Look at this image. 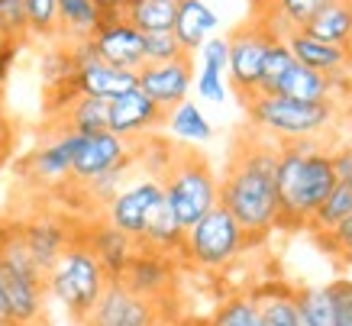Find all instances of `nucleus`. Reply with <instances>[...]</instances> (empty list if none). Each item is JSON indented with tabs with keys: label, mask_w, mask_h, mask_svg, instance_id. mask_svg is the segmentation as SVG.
<instances>
[{
	"label": "nucleus",
	"mask_w": 352,
	"mask_h": 326,
	"mask_svg": "<svg viewBox=\"0 0 352 326\" xmlns=\"http://www.w3.org/2000/svg\"><path fill=\"white\" fill-rule=\"evenodd\" d=\"M175 274H178V259L152 252V249H136L126 265V272H123V278H120V284L126 287L129 294L146 297V301L162 307V301L175 287Z\"/></svg>",
	"instance_id": "nucleus-13"
},
{
	"label": "nucleus",
	"mask_w": 352,
	"mask_h": 326,
	"mask_svg": "<svg viewBox=\"0 0 352 326\" xmlns=\"http://www.w3.org/2000/svg\"><path fill=\"white\" fill-rule=\"evenodd\" d=\"M94 7L100 13V23H113V20H123L126 0H94Z\"/></svg>",
	"instance_id": "nucleus-44"
},
{
	"label": "nucleus",
	"mask_w": 352,
	"mask_h": 326,
	"mask_svg": "<svg viewBox=\"0 0 352 326\" xmlns=\"http://www.w3.org/2000/svg\"><path fill=\"white\" fill-rule=\"evenodd\" d=\"M165 127H168L171 136L178 139V146H201V142L214 139L210 120L204 116V110L194 104L191 97L182 100L178 107H171L168 113H165Z\"/></svg>",
	"instance_id": "nucleus-26"
},
{
	"label": "nucleus",
	"mask_w": 352,
	"mask_h": 326,
	"mask_svg": "<svg viewBox=\"0 0 352 326\" xmlns=\"http://www.w3.org/2000/svg\"><path fill=\"white\" fill-rule=\"evenodd\" d=\"M340 326H352V316H340Z\"/></svg>",
	"instance_id": "nucleus-47"
},
{
	"label": "nucleus",
	"mask_w": 352,
	"mask_h": 326,
	"mask_svg": "<svg viewBox=\"0 0 352 326\" xmlns=\"http://www.w3.org/2000/svg\"><path fill=\"white\" fill-rule=\"evenodd\" d=\"M285 43H288L294 62L307 65V68L327 74V78H333V74H340V72H352V49L320 43V39L307 36L304 30L288 32V36H285Z\"/></svg>",
	"instance_id": "nucleus-20"
},
{
	"label": "nucleus",
	"mask_w": 352,
	"mask_h": 326,
	"mask_svg": "<svg viewBox=\"0 0 352 326\" xmlns=\"http://www.w3.org/2000/svg\"><path fill=\"white\" fill-rule=\"evenodd\" d=\"M133 169H136V155L126 158V162H123V165H117V169H110V171H104V175L91 178L87 184H75V188H81V200H85L87 207L104 210L110 200L117 197V191L129 181V171H133Z\"/></svg>",
	"instance_id": "nucleus-31"
},
{
	"label": "nucleus",
	"mask_w": 352,
	"mask_h": 326,
	"mask_svg": "<svg viewBox=\"0 0 352 326\" xmlns=\"http://www.w3.org/2000/svg\"><path fill=\"white\" fill-rule=\"evenodd\" d=\"M0 281L13 326H45V272L32 262L20 226L0 230Z\"/></svg>",
	"instance_id": "nucleus-5"
},
{
	"label": "nucleus",
	"mask_w": 352,
	"mask_h": 326,
	"mask_svg": "<svg viewBox=\"0 0 352 326\" xmlns=\"http://www.w3.org/2000/svg\"><path fill=\"white\" fill-rule=\"evenodd\" d=\"M333 294H336L340 316H352V281H333Z\"/></svg>",
	"instance_id": "nucleus-45"
},
{
	"label": "nucleus",
	"mask_w": 352,
	"mask_h": 326,
	"mask_svg": "<svg viewBox=\"0 0 352 326\" xmlns=\"http://www.w3.org/2000/svg\"><path fill=\"white\" fill-rule=\"evenodd\" d=\"M159 326H197V323H184V320H162Z\"/></svg>",
	"instance_id": "nucleus-46"
},
{
	"label": "nucleus",
	"mask_w": 352,
	"mask_h": 326,
	"mask_svg": "<svg viewBox=\"0 0 352 326\" xmlns=\"http://www.w3.org/2000/svg\"><path fill=\"white\" fill-rule=\"evenodd\" d=\"M245 120L249 129L258 136L272 139L278 146H288L298 139H323L340 120V107L327 104H304V100H288L281 94H256L245 100Z\"/></svg>",
	"instance_id": "nucleus-3"
},
{
	"label": "nucleus",
	"mask_w": 352,
	"mask_h": 326,
	"mask_svg": "<svg viewBox=\"0 0 352 326\" xmlns=\"http://www.w3.org/2000/svg\"><path fill=\"white\" fill-rule=\"evenodd\" d=\"M336 188L330 165V149L323 139H298L278 146V226L281 230H307L310 213L320 207Z\"/></svg>",
	"instance_id": "nucleus-2"
},
{
	"label": "nucleus",
	"mask_w": 352,
	"mask_h": 326,
	"mask_svg": "<svg viewBox=\"0 0 352 326\" xmlns=\"http://www.w3.org/2000/svg\"><path fill=\"white\" fill-rule=\"evenodd\" d=\"M162 197H165V191H162V181L155 175H136L117 191V197L100 213L110 226L126 232L129 239H139V232L146 230V223H149L152 210L162 204Z\"/></svg>",
	"instance_id": "nucleus-9"
},
{
	"label": "nucleus",
	"mask_w": 352,
	"mask_h": 326,
	"mask_svg": "<svg viewBox=\"0 0 352 326\" xmlns=\"http://www.w3.org/2000/svg\"><path fill=\"white\" fill-rule=\"evenodd\" d=\"M349 7H352V0H349Z\"/></svg>",
	"instance_id": "nucleus-50"
},
{
	"label": "nucleus",
	"mask_w": 352,
	"mask_h": 326,
	"mask_svg": "<svg viewBox=\"0 0 352 326\" xmlns=\"http://www.w3.org/2000/svg\"><path fill=\"white\" fill-rule=\"evenodd\" d=\"M78 142H81V133L55 129L52 136L45 139L43 146L26 158L23 175L30 181H36V184H45V188H62V184H68Z\"/></svg>",
	"instance_id": "nucleus-15"
},
{
	"label": "nucleus",
	"mask_w": 352,
	"mask_h": 326,
	"mask_svg": "<svg viewBox=\"0 0 352 326\" xmlns=\"http://www.w3.org/2000/svg\"><path fill=\"white\" fill-rule=\"evenodd\" d=\"M249 242L252 239L230 217V210H223L217 204L214 210H207L194 226H188L178 259L188 265H197V268H207V272H220L249 249Z\"/></svg>",
	"instance_id": "nucleus-7"
},
{
	"label": "nucleus",
	"mask_w": 352,
	"mask_h": 326,
	"mask_svg": "<svg viewBox=\"0 0 352 326\" xmlns=\"http://www.w3.org/2000/svg\"><path fill=\"white\" fill-rule=\"evenodd\" d=\"M317 239H320V246H327L333 255H340L342 262H352V213L333 232L317 236Z\"/></svg>",
	"instance_id": "nucleus-39"
},
{
	"label": "nucleus",
	"mask_w": 352,
	"mask_h": 326,
	"mask_svg": "<svg viewBox=\"0 0 352 326\" xmlns=\"http://www.w3.org/2000/svg\"><path fill=\"white\" fill-rule=\"evenodd\" d=\"M330 165H333V175H336V181L349 184V178H352V142L330 149Z\"/></svg>",
	"instance_id": "nucleus-42"
},
{
	"label": "nucleus",
	"mask_w": 352,
	"mask_h": 326,
	"mask_svg": "<svg viewBox=\"0 0 352 326\" xmlns=\"http://www.w3.org/2000/svg\"><path fill=\"white\" fill-rule=\"evenodd\" d=\"M52 129H68V133H81V136L104 133L107 129V100L75 97L62 113L52 116Z\"/></svg>",
	"instance_id": "nucleus-24"
},
{
	"label": "nucleus",
	"mask_w": 352,
	"mask_h": 326,
	"mask_svg": "<svg viewBox=\"0 0 352 326\" xmlns=\"http://www.w3.org/2000/svg\"><path fill=\"white\" fill-rule=\"evenodd\" d=\"M162 127H165V110H162L159 104H152L139 87L107 100V129L123 139H129V142L149 139L152 133H159Z\"/></svg>",
	"instance_id": "nucleus-14"
},
{
	"label": "nucleus",
	"mask_w": 352,
	"mask_h": 326,
	"mask_svg": "<svg viewBox=\"0 0 352 326\" xmlns=\"http://www.w3.org/2000/svg\"><path fill=\"white\" fill-rule=\"evenodd\" d=\"M349 213H352V188L349 184H342V181H336V188L327 194V200L310 213L307 230H314L317 236H327V232L336 230Z\"/></svg>",
	"instance_id": "nucleus-32"
},
{
	"label": "nucleus",
	"mask_w": 352,
	"mask_h": 326,
	"mask_svg": "<svg viewBox=\"0 0 352 326\" xmlns=\"http://www.w3.org/2000/svg\"><path fill=\"white\" fill-rule=\"evenodd\" d=\"M26 20H30V36L36 39H58V10L55 0H23Z\"/></svg>",
	"instance_id": "nucleus-35"
},
{
	"label": "nucleus",
	"mask_w": 352,
	"mask_h": 326,
	"mask_svg": "<svg viewBox=\"0 0 352 326\" xmlns=\"http://www.w3.org/2000/svg\"><path fill=\"white\" fill-rule=\"evenodd\" d=\"M256 304H258V316H262V326H300L298 307H294V291L288 287H262L256 291Z\"/></svg>",
	"instance_id": "nucleus-30"
},
{
	"label": "nucleus",
	"mask_w": 352,
	"mask_h": 326,
	"mask_svg": "<svg viewBox=\"0 0 352 326\" xmlns=\"http://www.w3.org/2000/svg\"><path fill=\"white\" fill-rule=\"evenodd\" d=\"M159 181L168 207L182 220L184 230L220 204V178L210 169V162L201 152H194V146H171V155Z\"/></svg>",
	"instance_id": "nucleus-4"
},
{
	"label": "nucleus",
	"mask_w": 352,
	"mask_h": 326,
	"mask_svg": "<svg viewBox=\"0 0 352 326\" xmlns=\"http://www.w3.org/2000/svg\"><path fill=\"white\" fill-rule=\"evenodd\" d=\"M272 43H275V36L268 32V26L256 13L226 36V45H230V52H226V85L233 87L243 104L258 94L262 62H265V52Z\"/></svg>",
	"instance_id": "nucleus-8"
},
{
	"label": "nucleus",
	"mask_w": 352,
	"mask_h": 326,
	"mask_svg": "<svg viewBox=\"0 0 352 326\" xmlns=\"http://www.w3.org/2000/svg\"><path fill=\"white\" fill-rule=\"evenodd\" d=\"M23 45L13 43V39H7L3 32H0V91H3V85H7V78H10L13 65H16V55H20Z\"/></svg>",
	"instance_id": "nucleus-43"
},
{
	"label": "nucleus",
	"mask_w": 352,
	"mask_h": 326,
	"mask_svg": "<svg viewBox=\"0 0 352 326\" xmlns=\"http://www.w3.org/2000/svg\"><path fill=\"white\" fill-rule=\"evenodd\" d=\"M210 326H262V316H258V304L252 294H236L226 297L223 304L217 307Z\"/></svg>",
	"instance_id": "nucleus-33"
},
{
	"label": "nucleus",
	"mask_w": 352,
	"mask_h": 326,
	"mask_svg": "<svg viewBox=\"0 0 352 326\" xmlns=\"http://www.w3.org/2000/svg\"><path fill=\"white\" fill-rule=\"evenodd\" d=\"M162 307L146 301V297L129 294L120 281H107L104 294L97 297L81 320V326H159Z\"/></svg>",
	"instance_id": "nucleus-10"
},
{
	"label": "nucleus",
	"mask_w": 352,
	"mask_h": 326,
	"mask_svg": "<svg viewBox=\"0 0 352 326\" xmlns=\"http://www.w3.org/2000/svg\"><path fill=\"white\" fill-rule=\"evenodd\" d=\"M104 287H107V274L78 232L72 246L58 255V262L45 272V291L81 323L87 310L97 304V297L104 294Z\"/></svg>",
	"instance_id": "nucleus-6"
},
{
	"label": "nucleus",
	"mask_w": 352,
	"mask_h": 326,
	"mask_svg": "<svg viewBox=\"0 0 352 326\" xmlns=\"http://www.w3.org/2000/svg\"><path fill=\"white\" fill-rule=\"evenodd\" d=\"M20 236L26 242V249H30L32 262L39 265L43 272H49L55 262H58V255L72 246L78 232L72 230V223L62 220V217H36V220L23 223L20 226Z\"/></svg>",
	"instance_id": "nucleus-18"
},
{
	"label": "nucleus",
	"mask_w": 352,
	"mask_h": 326,
	"mask_svg": "<svg viewBox=\"0 0 352 326\" xmlns=\"http://www.w3.org/2000/svg\"><path fill=\"white\" fill-rule=\"evenodd\" d=\"M136 87V72H123L107 62H91L75 68L72 74V91L78 97H97V100H113V97L126 94Z\"/></svg>",
	"instance_id": "nucleus-19"
},
{
	"label": "nucleus",
	"mask_w": 352,
	"mask_h": 326,
	"mask_svg": "<svg viewBox=\"0 0 352 326\" xmlns=\"http://www.w3.org/2000/svg\"><path fill=\"white\" fill-rule=\"evenodd\" d=\"M294 307H298L300 326H340V307H336L333 284L294 291Z\"/></svg>",
	"instance_id": "nucleus-28"
},
{
	"label": "nucleus",
	"mask_w": 352,
	"mask_h": 326,
	"mask_svg": "<svg viewBox=\"0 0 352 326\" xmlns=\"http://www.w3.org/2000/svg\"><path fill=\"white\" fill-rule=\"evenodd\" d=\"M226 52H230L226 36H210V39L197 49V55H201V68H214V72L226 74Z\"/></svg>",
	"instance_id": "nucleus-40"
},
{
	"label": "nucleus",
	"mask_w": 352,
	"mask_h": 326,
	"mask_svg": "<svg viewBox=\"0 0 352 326\" xmlns=\"http://www.w3.org/2000/svg\"><path fill=\"white\" fill-rule=\"evenodd\" d=\"M304 32L314 36V39H320V43L352 49V7H349V0H330L323 10H317L310 17Z\"/></svg>",
	"instance_id": "nucleus-23"
},
{
	"label": "nucleus",
	"mask_w": 352,
	"mask_h": 326,
	"mask_svg": "<svg viewBox=\"0 0 352 326\" xmlns=\"http://www.w3.org/2000/svg\"><path fill=\"white\" fill-rule=\"evenodd\" d=\"M81 239H85V246L94 252L97 265L107 274V281H120L123 272H126L129 259H133V252H136V239H129L126 232H120L117 226H110L104 217L94 220L91 226H85V230H81Z\"/></svg>",
	"instance_id": "nucleus-17"
},
{
	"label": "nucleus",
	"mask_w": 352,
	"mask_h": 326,
	"mask_svg": "<svg viewBox=\"0 0 352 326\" xmlns=\"http://www.w3.org/2000/svg\"><path fill=\"white\" fill-rule=\"evenodd\" d=\"M136 87L168 113L194 91V55H182L175 62H146L136 72Z\"/></svg>",
	"instance_id": "nucleus-11"
},
{
	"label": "nucleus",
	"mask_w": 352,
	"mask_h": 326,
	"mask_svg": "<svg viewBox=\"0 0 352 326\" xmlns=\"http://www.w3.org/2000/svg\"><path fill=\"white\" fill-rule=\"evenodd\" d=\"M275 94L288 97V100H304V104H327L330 100V78L307 68V65L294 62L281 74Z\"/></svg>",
	"instance_id": "nucleus-25"
},
{
	"label": "nucleus",
	"mask_w": 352,
	"mask_h": 326,
	"mask_svg": "<svg viewBox=\"0 0 352 326\" xmlns=\"http://www.w3.org/2000/svg\"><path fill=\"white\" fill-rule=\"evenodd\" d=\"M349 188H352V178H349Z\"/></svg>",
	"instance_id": "nucleus-48"
},
{
	"label": "nucleus",
	"mask_w": 352,
	"mask_h": 326,
	"mask_svg": "<svg viewBox=\"0 0 352 326\" xmlns=\"http://www.w3.org/2000/svg\"><path fill=\"white\" fill-rule=\"evenodd\" d=\"M194 91H197V97L207 100V104H223L226 94H230V85H226L223 72H214V68H197V74H194Z\"/></svg>",
	"instance_id": "nucleus-38"
},
{
	"label": "nucleus",
	"mask_w": 352,
	"mask_h": 326,
	"mask_svg": "<svg viewBox=\"0 0 352 326\" xmlns=\"http://www.w3.org/2000/svg\"><path fill=\"white\" fill-rule=\"evenodd\" d=\"M275 171L278 142L249 129V136L233 142L230 162L220 175V207L230 210V217L243 226L252 242L278 230Z\"/></svg>",
	"instance_id": "nucleus-1"
},
{
	"label": "nucleus",
	"mask_w": 352,
	"mask_h": 326,
	"mask_svg": "<svg viewBox=\"0 0 352 326\" xmlns=\"http://www.w3.org/2000/svg\"><path fill=\"white\" fill-rule=\"evenodd\" d=\"M126 3H133V0H126Z\"/></svg>",
	"instance_id": "nucleus-49"
},
{
	"label": "nucleus",
	"mask_w": 352,
	"mask_h": 326,
	"mask_svg": "<svg viewBox=\"0 0 352 326\" xmlns=\"http://www.w3.org/2000/svg\"><path fill=\"white\" fill-rule=\"evenodd\" d=\"M55 10H58V43L91 39L100 26L94 0H55Z\"/></svg>",
	"instance_id": "nucleus-27"
},
{
	"label": "nucleus",
	"mask_w": 352,
	"mask_h": 326,
	"mask_svg": "<svg viewBox=\"0 0 352 326\" xmlns=\"http://www.w3.org/2000/svg\"><path fill=\"white\" fill-rule=\"evenodd\" d=\"M136 155V142L117 136V133H91V136H81L75 149V162H72V178L68 184H87L91 178L104 175V171L123 165L126 158Z\"/></svg>",
	"instance_id": "nucleus-12"
},
{
	"label": "nucleus",
	"mask_w": 352,
	"mask_h": 326,
	"mask_svg": "<svg viewBox=\"0 0 352 326\" xmlns=\"http://www.w3.org/2000/svg\"><path fill=\"white\" fill-rule=\"evenodd\" d=\"M13 146H16V127H13L10 116H7V110H3V91H0V169L10 158Z\"/></svg>",
	"instance_id": "nucleus-41"
},
{
	"label": "nucleus",
	"mask_w": 352,
	"mask_h": 326,
	"mask_svg": "<svg viewBox=\"0 0 352 326\" xmlns=\"http://www.w3.org/2000/svg\"><path fill=\"white\" fill-rule=\"evenodd\" d=\"M188 55L182 49V43L175 39L171 30H162V32H142V58L146 62H175Z\"/></svg>",
	"instance_id": "nucleus-36"
},
{
	"label": "nucleus",
	"mask_w": 352,
	"mask_h": 326,
	"mask_svg": "<svg viewBox=\"0 0 352 326\" xmlns=\"http://www.w3.org/2000/svg\"><path fill=\"white\" fill-rule=\"evenodd\" d=\"M178 7H182V0H133V3H126L123 17L139 32H162L175 26Z\"/></svg>",
	"instance_id": "nucleus-29"
},
{
	"label": "nucleus",
	"mask_w": 352,
	"mask_h": 326,
	"mask_svg": "<svg viewBox=\"0 0 352 326\" xmlns=\"http://www.w3.org/2000/svg\"><path fill=\"white\" fill-rule=\"evenodd\" d=\"M291 65H294V55H291L288 43H285V39H275V43L268 45L265 62H262L258 94H275V91H278V81H281V74L288 72Z\"/></svg>",
	"instance_id": "nucleus-34"
},
{
	"label": "nucleus",
	"mask_w": 352,
	"mask_h": 326,
	"mask_svg": "<svg viewBox=\"0 0 352 326\" xmlns=\"http://www.w3.org/2000/svg\"><path fill=\"white\" fill-rule=\"evenodd\" d=\"M0 32L7 39H13V43L26 45V39H30V20H26L23 0H0Z\"/></svg>",
	"instance_id": "nucleus-37"
},
{
	"label": "nucleus",
	"mask_w": 352,
	"mask_h": 326,
	"mask_svg": "<svg viewBox=\"0 0 352 326\" xmlns=\"http://www.w3.org/2000/svg\"><path fill=\"white\" fill-rule=\"evenodd\" d=\"M217 26H220V13H217L207 0H182L171 32H175V39L182 43L184 52L194 55L217 32Z\"/></svg>",
	"instance_id": "nucleus-21"
},
{
	"label": "nucleus",
	"mask_w": 352,
	"mask_h": 326,
	"mask_svg": "<svg viewBox=\"0 0 352 326\" xmlns=\"http://www.w3.org/2000/svg\"><path fill=\"white\" fill-rule=\"evenodd\" d=\"M184 232L188 230L182 226V220L175 217V210L168 207V200L162 197V204L152 210L149 223H146V230L139 232L136 249H152V252L178 259V255H182V246H184ZM178 262H182V259H178Z\"/></svg>",
	"instance_id": "nucleus-22"
},
{
	"label": "nucleus",
	"mask_w": 352,
	"mask_h": 326,
	"mask_svg": "<svg viewBox=\"0 0 352 326\" xmlns=\"http://www.w3.org/2000/svg\"><path fill=\"white\" fill-rule=\"evenodd\" d=\"M91 43H94L97 58L113 65V68L139 72L146 65V58H142V32L126 17L113 23H100L94 30V36H91Z\"/></svg>",
	"instance_id": "nucleus-16"
}]
</instances>
